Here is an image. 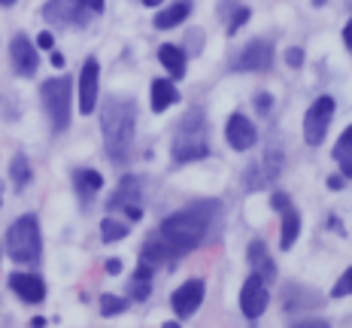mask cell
Here are the masks:
<instances>
[{"label": "cell", "instance_id": "30bf717a", "mask_svg": "<svg viewBox=\"0 0 352 328\" xmlns=\"http://www.w3.org/2000/svg\"><path fill=\"white\" fill-rule=\"evenodd\" d=\"M98 79H100V67L98 58H85L82 73H79V113L88 116L98 107Z\"/></svg>", "mask_w": 352, "mask_h": 328}, {"label": "cell", "instance_id": "52a82bcc", "mask_svg": "<svg viewBox=\"0 0 352 328\" xmlns=\"http://www.w3.org/2000/svg\"><path fill=\"white\" fill-rule=\"evenodd\" d=\"M270 64H274V49H270V43L252 40L234 55L231 67L234 70H267Z\"/></svg>", "mask_w": 352, "mask_h": 328}, {"label": "cell", "instance_id": "4dcf8cb0", "mask_svg": "<svg viewBox=\"0 0 352 328\" xmlns=\"http://www.w3.org/2000/svg\"><path fill=\"white\" fill-rule=\"evenodd\" d=\"M270 204H274V210H280V213H285V210L292 207V201H289V195L285 192H274L270 195Z\"/></svg>", "mask_w": 352, "mask_h": 328}, {"label": "cell", "instance_id": "ac0fdd59", "mask_svg": "<svg viewBox=\"0 0 352 328\" xmlns=\"http://www.w3.org/2000/svg\"><path fill=\"white\" fill-rule=\"evenodd\" d=\"M192 16V3L188 0H179V3L167 6V10H161L155 16V28H161V31H170V28L176 25H186V19Z\"/></svg>", "mask_w": 352, "mask_h": 328}, {"label": "cell", "instance_id": "277c9868", "mask_svg": "<svg viewBox=\"0 0 352 328\" xmlns=\"http://www.w3.org/2000/svg\"><path fill=\"white\" fill-rule=\"evenodd\" d=\"M40 250H43V240H40V222L36 216H21L10 225L6 231V252H10L12 261L19 265H34L40 259Z\"/></svg>", "mask_w": 352, "mask_h": 328}, {"label": "cell", "instance_id": "f35d334b", "mask_svg": "<svg viewBox=\"0 0 352 328\" xmlns=\"http://www.w3.org/2000/svg\"><path fill=\"white\" fill-rule=\"evenodd\" d=\"M107 274H122V261L119 259H109L107 261Z\"/></svg>", "mask_w": 352, "mask_h": 328}, {"label": "cell", "instance_id": "d4e9b609", "mask_svg": "<svg viewBox=\"0 0 352 328\" xmlns=\"http://www.w3.org/2000/svg\"><path fill=\"white\" fill-rule=\"evenodd\" d=\"M152 271H155V267H149L146 261H140L134 280H131V295H134L137 301H146V298H149V292H152Z\"/></svg>", "mask_w": 352, "mask_h": 328}, {"label": "cell", "instance_id": "83f0119b", "mask_svg": "<svg viewBox=\"0 0 352 328\" xmlns=\"http://www.w3.org/2000/svg\"><path fill=\"white\" fill-rule=\"evenodd\" d=\"M124 307H128V301H124V298H116V295H104V298H100V313H104V316H116V313H122Z\"/></svg>", "mask_w": 352, "mask_h": 328}, {"label": "cell", "instance_id": "7bdbcfd3", "mask_svg": "<svg viewBox=\"0 0 352 328\" xmlns=\"http://www.w3.org/2000/svg\"><path fill=\"white\" fill-rule=\"evenodd\" d=\"M12 3H16V0H0V6H12Z\"/></svg>", "mask_w": 352, "mask_h": 328}, {"label": "cell", "instance_id": "d6a6232c", "mask_svg": "<svg viewBox=\"0 0 352 328\" xmlns=\"http://www.w3.org/2000/svg\"><path fill=\"white\" fill-rule=\"evenodd\" d=\"M292 328H331L325 322V319H304V322H298V325H292Z\"/></svg>", "mask_w": 352, "mask_h": 328}, {"label": "cell", "instance_id": "6da1fadb", "mask_svg": "<svg viewBox=\"0 0 352 328\" xmlns=\"http://www.w3.org/2000/svg\"><path fill=\"white\" fill-rule=\"evenodd\" d=\"M216 210H219L216 201L195 204V207H186V210H179V213L167 216L164 222L158 225L155 237L167 255V261L182 259L186 252H192L204 243V237H207V231H210V222H212L210 213H216Z\"/></svg>", "mask_w": 352, "mask_h": 328}, {"label": "cell", "instance_id": "ba28073f", "mask_svg": "<svg viewBox=\"0 0 352 328\" xmlns=\"http://www.w3.org/2000/svg\"><path fill=\"white\" fill-rule=\"evenodd\" d=\"M270 304V292H267V283L261 280L258 274H252L249 280L243 283V292H240V307L249 319H258Z\"/></svg>", "mask_w": 352, "mask_h": 328}, {"label": "cell", "instance_id": "7402d4cb", "mask_svg": "<svg viewBox=\"0 0 352 328\" xmlns=\"http://www.w3.org/2000/svg\"><path fill=\"white\" fill-rule=\"evenodd\" d=\"M73 182H76V192L82 195V198H91L94 192L104 188V177H100L98 171H91V167H79V171L73 173Z\"/></svg>", "mask_w": 352, "mask_h": 328}, {"label": "cell", "instance_id": "d590c367", "mask_svg": "<svg viewBox=\"0 0 352 328\" xmlns=\"http://www.w3.org/2000/svg\"><path fill=\"white\" fill-rule=\"evenodd\" d=\"M36 46H40V49H52V34L43 31L40 36H36Z\"/></svg>", "mask_w": 352, "mask_h": 328}, {"label": "cell", "instance_id": "f6af8a7d", "mask_svg": "<svg viewBox=\"0 0 352 328\" xmlns=\"http://www.w3.org/2000/svg\"><path fill=\"white\" fill-rule=\"evenodd\" d=\"M0 201H3V198H0Z\"/></svg>", "mask_w": 352, "mask_h": 328}, {"label": "cell", "instance_id": "74e56055", "mask_svg": "<svg viewBox=\"0 0 352 328\" xmlns=\"http://www.w3.org/2000/svg\"><path fill=\"white\" fill-rule=\"evenodd\" d=\"M124 216H128V219H134V222H137V219H140V216H143L140 204H137V207H124Z\"/></svg>", "mask_w": 352, "mask_h": 328}, {"label": "cell", "instance_id": "8992f818", "mask_svg": "<svg viewBox=\"0 0 352 328\" xmlns=\"http://www.w3.org/2000/svg\"><path fill=\"white\" fill-rule=\"evenodd\" d=\"M334 116V98L331 94H322V98L313 100V107L307 109L304 116V137L310 146H319L325 140V131H328V122Z\"/></svg>", "mask_w": 352, "mask_h": 328}, {"label": "cell", "instance_id": "ffe728a7", "mask_svg": "<svg viewBox=\"0 0 352 328\" xmlns=\"http://www.w3.org/2000/svg\"><path fill=\"white\" fill-rule=\"evenodd\" d=\"M158 58H161V64H164L167 73H170L173 79L186 76V52H182L179 46H173V43H164V46L158 49Z\"/></svg>", "mask_w": 352, "mask_h": 328}, {"label": "cell", "instance_id": "7a4b0ae2", "mask_svg": "<svg viewBox=\"0 0 352 328\" xmlns=\"http://www.w3.org/2000/svg\"><path fill=\"white\" fill-rule=\"evenodd\" d=\"M134 128H137V107L131 98H109L100 113V131H104L107 155L113 162H124L134 146Z\"/></svg>", "mask_w": 352, "mask_h": 328}, {"label": "cell", "instance_id": "e575fe53", "mask_svg": "<svg viewBox=\"0 0 352 328\" xmlns=\"http://www.w3.org/2000/svg\"><path fill=\"white\" fill-rule=\"evenodd\" d=\"M82 6L88 12H104V0H82Z\"/></svg>", "mask_w": 352, "mask_h": 328}, {"label": "cell", "instance_id": "603a6c76", "mask_svg": "<svg viewBox=\"0 0 352 328\" xmlns=\"http://www.w3.org/2000/svg\"><path fill=\"white\" fill-rule=\"evenodd\" d=\"M298 231H300V216H298L295 207H289L283 213V228H280V246H283V252H289L292 246H295Z\"/></svg>", "mask_w": 352, "mask_h": 328}, {"label": "cell", "instance_id": "4fadbf2b", "mask_svg": "<svg viewBox=\"0 0 352 328\" xmlns=\"http://www.w3.org/2000/svg\"><path fill=\"white\" fill-rule=\"evenodd\" d=\"M201 301H204V283L201 280H188V283H182V286L173 292L170 307H173L176 316H192V313L201 307Z\"/></svg>", "mask_w": 352, "mask_h": 328}, {"label": "cell", "instance_id": "9c48e42d", "mask_svg": "<svg viewBox=\"0 0 352 328\" xmlns=\"http://www.w3.org/2000/svg\"><path fill=\"white\" fill-rule=\"evenodd\" d=\"M43 16L52 25H85L88 10L82 6V0H49L43 6Z\"/></svg>", "mask_w": 352, "mask_h": 328}, {"label": "cell", "instance_id": "5bb4252c", "mask_svg": "<svg viewBox=\"0 0 352 328\" xmlns=\"http://www.w3.org/2000/svg\"><path fill=\"white\" fill-rule=\"evenodd\" d=\"M280 171H283V155H280L276 149H270L267 158H264L261 164H252V167H249L246 186H249V188H267L270 182L280 177Z\"/></svg>", "mask_w": 352, "mask_h": 328}, {"label": "cell", "instance_id": "ab89813d", "mask_svg": "<svg viewBox=\"0 0 352 328\" xmlns=\"http://www.w3.org/2000/svg\"><path fill=\"white\" fill-rule=\"evenodd\" d=\"M328 186H331V188H340V186H343V177H328Z\"/></svg>", "mask_w": 352, "mask_h": 328}, {"label": "cell", "instance_id": "3957f363", "mask_svg": "<svg viewBox=\"0 0 352 328\" xmlns=\"http://www.w3.org/2000/svg\"><path fill=\"white\" fill-rule=\"evenodd\" d=\"M210 152V137H207V122H204L201 109H192V113L182 119V125L176 128L173 137V162H197V158H207Z\"/></svg>", "mask_w": 352, "mask_h": 328}, {"label": "cell", "instance_id": "8d00e7d4", "mask_svg": "<svg viewBox=\"0 0 352 328\" xmlns=\"http://www.w3.org/2000/svg\"><path fill=\"white\" fill-rule=\"evenodd\" d=\"M343 43H346V49L352 52V19L346 21V28H343Z\"/></svg>", "mask_w": 352, "mask_h": 328}, {"label": "cell", "instance_id": "2e32d148", "mask_svg": "<svg viewBox=\"0 0 352 328\" xmlns=\"http://www.w3.org/2000/svg\"><path fill=\"white\" fill-rule=\"evenodd\" d=\"M316 310V307H322V298L319 295H313V289H304V286H285V292H283V310L285 313H300V310Z\"/></svg>", "mask_w": 352, "mask_h": 328}, {"label": "cell", "instance_id": "f1b7e54d", "mask_svg": "<svg viewBox=\"0 0 352 328\" xmlns=\"http://www.w3.org/2000/svg\"><path fill=\"white\" fill-rule=\"evenodd\" d=\"M334 298H343V295H352V267H346V274L337 280V286L331 289Z\"/></svg>", "mask_w": 352, "mask_h": 328}, {"label": "cell", "instance_id": "4316f807", "mask_svg": "<svg viewBox=\"0 0 352 328\" xmlns=\"http://www.w3.org/2000/svg\"><path fill=\"white\" fill-rule=\"evenodd\" d=\"M124 234H128V225H122L119 219H104V222H100V237H104V243L122 240Z\"/></svg>", "mask_w": 352, "mask_h": 328}, {"label": "cell", "instance_id": "5b68a950", "mask_svg": "<svg viewBox=\"0 0 352 328\" xmlns=\"http://www.w3.org/2000/svg\"><path fill=\"white\" fill-rule=\"evenodd\" d=\"M40 98H43V107H46V116L52 122L55 131H64L70 125V79L67 76H55V79H46L40 89Z\"/></svg>", "mask_w": 352, "mask_h": 328}, {"label": "cell", "instance_id": "d6986e66", "mask_svg": "<svg viewBox=\"0 0 352 328\" xmlns=\"http://www.w3.org/2000/svg\"><path fill=\"white\" fill-rule=\"evenodd\" d=\"M176 100H179V91H176V85L170 79H155V83H152V109H155V113L170 109Z\"/></svg>", "mask_w": 352, "mask_h": 328}, {"label": "cell", "instance_id": "e0dca14e", "mask_svg": "<svg viewBox=\"0 0 352 328\" xmlns=\"http://www.w3.org/2000/svg\"><path fill=\"white\" fill-rule=\"evenodd\" d=\"M246 259H249V265L255 267V274H258L264 283L274 280V276H276L274 259H270V252H267V246H264V240H252V243H249Z\"/></svg>", "mask_w": 352, "mask_h": 328}, {"label": "cell", "instance_id": "9a60e30c", "mask_svg": "<svg viewBox=\"0 0 352 328\" xmlns=\"http://www.w3.org/2000/svg\"><path fill=\"white\" fill-rule=\"evenodd\" d=\"M10 289L28 304H40L43 298H46V283H43L36 274H12L10 276Z\"/></svg>", "mask_w": 352, "mask_h": 328}, {"label": "cell", "instance_id": "836d02e7", "mask_svg": "<svg viewBox=\"0 0 352 328\" xmlns=\"http://www.w3.org/2000/svg\"><path fill=\"white\" fill-rule=\"evenodd\" d=\"M255 109H258V113H267L270 109V94H258V98H255Z\"/></svg>", "mask_w": 352, "mask_h": 328}, {"label": "cell", "instance_id": "b9f144b4", "mask_svg": "<svg viewBox=\"0 0 352 328\" xmlns=\"http://www.w3.org/2000/svg\"><path fill=\"white\" fill-rule=\"evenodd\" d=\"M146 6H161V0H143Z\"/></svg>", "mask_w": 352, "mask_h": 328}, {"label": "cell", "instance_id": "60d3db41", "mask_svg": "<svg viewBox=\"0 0 352 328\" xmlns=\"http://www.w3.org/2000/svg\"><path fill=\"white\" fill-rule=\"evenodd\" d=\"M52 64H55V67H64V55L55 52V55H52Z\"/></svg>", "mask_w": 352, "mask_h": 328}, {"label": "cell", "instance_id": "44dd1931", "mask_svg": "<svg viewBox=\"0 0 352 328\" xmlns=\"http://www.w3.org/2000/svg\"><path fill=\"white\" fill-rule=\"evenodd\" d=\"M137 198H140V182L134 177H124L116 198L109 201V210H124V207H137Z\"/></svg>", "mask_w": 352, "mask_h": 328}, {"label": "cell", "instance_id": "ee69618b", "mask_svg": "<svg viewBox=\"0 0 352 328\" xmlns=\"http://www.w3.org/2000/svg\"><path fill=\"white\" fill-rule=\"evenodd\" d=\"M164 328H179V322H164Z\"/></svg>", "mask_w": 352, "mask_h": 328}, {"label": "cell", "instance_id": "f546056e", "mask_svg": "<svg viewBox=\"0 0 352 328\" xmlns=\"http://www.w3.org/2000/svg\"><path fill=\"white\" fill-rule=\"evenodd\" d=\"M246 19H249V10H246V6H240V10H237V12H234V16H231L228 34H234V31H240V28H243V25H246Z\"/></svg>", "mask_w": 352, "mask_h": 328}, {"label": "cell", "instance_id": "1f68e13d", "mask_svg": "<svg viewBox=\"0 0 352 328\" xmlns=\"http://www.w3.org/2000/svg\"><path fill=\"white\" fill-rule=\"evenodd\" d=\"M285 61H289V67H300V64H304V52H300L298 46H292L289 52H285Z\"/></svg>", "mask_w": 352, "mask_h": 328}, {"label": "cell", "instance_id": "484cf974", "mask_svg": "<svg viewBox=\"0 0 352 328\" xmlns=\"http://www.w3.org/2000/svg\"><path fill=\"white\" fill-rule=\"evenodd\" d=\"M10 177H12V186H16V188H25L28 182H31V164H28V158L21 155V152H19L16 158H12Z\"/></svg>", "mask_w": 352, "mask_h": 328}, {"label": "cell", "instance_id": "7c38bea8", "mask_svg": "<svg viewBox=\"0 0 352 328\" xmlns=\"http://www.w3.org/2000/svg\"><path fill=\"white\" fill-rule=\"evenodd\" d=\"M225 137H228V146L237 152H246L252 149L255 140H258V131H255V125L246 119L243 113H234L228 119V128H225Z\"/></svg>", "mask_w": 352, "mask_h": 328}, {"label": "cell", "instance_id": "cb8c5ba5", "mask_svg": "<svg viewBox=\"0 0 352 328\" xmlns=\"http://www.w3.org/2000/svg\"><path fill=\"white\" fill-rule=\"evenodd\" d=\"M334 158L343 167V179H352V125L340 134V140L334 146Z\"/></svg>", "mask_w": 352, "mask_h": 328}, {"label": "cell", "instance_id": "8fae6325", "mask_svg": "<svg viewBox=\"0 0 352 328\" xmlns=\"http://www.w3.org/2000/svg\"><path fill=\"white\" fill-rule=\"evenodd\" d=\"M10 58H12V70L19 76H34L36 67H40V55H36L34 43L28 40L25 34H16L10 43Z\"/></svg>", "mask_w": 352, "mask_h": 328}]
</instances>
